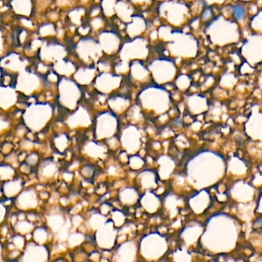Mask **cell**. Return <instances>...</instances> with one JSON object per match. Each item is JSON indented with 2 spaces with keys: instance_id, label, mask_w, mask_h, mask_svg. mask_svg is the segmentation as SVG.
<instances>
[{
  "instance_id": "7c38bea8",
  "label": "cell",
  "mask_w": 262,
  "mask_h": 262,
  "mask_svg": "<svg viewBox=\"0 0 262 262\" xmlns=\"http://www.w3.org/2000/svg\"><path fill=\"white\" fill-rule=\"evenodd\" d=\"M233 15L235 19L241 21L246 17V9L240 5L233 6Z\"/></svg>"
},
{
  "instance_id": "3957f363",
  "label": "cell",
  "mask_w": 262,
  "mask_h": 262,
  "mask_svg": "<svg viewBox=\"0 0 262 262\" xmlns=\"http://www.w3.org/2000/svg\"><path fill=\"white\" fill-rule=\"evenodd\" d=\"M75 51L79 59L86 66L95 65L104 53L98 40L91 37L81 38L77 44Z\"/></svg>"
},
{
  "instance_id": "5b68a950",
  "label": "cell",
  "mask_w": 262,
  "mask_h": 262,
  "mask_svg": "<svg viewBox=\"0 0 262 262\" xmlns=\"http://www.w3.org/2000/svg\"><path fill=\"white\" fill-rule=\"evenodd\" d=\"M149 52L147 42L143 37L130 38L121 46L120 56L122 61L130 63L133 60H142L146 58Z\"/></svg>"
},
{
  "instance_id": "6da1fadb",
  "label": "cell",
  "mask_w": 262,
  "mask_h": 262,
  "mask_svg": "<svg viewBox=\"0 0 262 262\" xmlns=\"http://www.w3.org/2000/svg\"><path fill=\"white\" fill-rule=\"evenodd\" d=\"M161 32L159 34H163L162 37H167L169 40V51L176 57H192L197 50V43L195 38L183 32H175L172 28L168 29V26H162Z\"/></svg>"
},
{
  "instance_id": "4fadbf2b",
  "label": "cell",
  "mask_w": 262,
  "mask_h": 262,
  "mask_svg": "<svg viewBox=\"0 0 262 262\" xmlns=\"http://www.w3.org/2000/svg\"><path fill=\"white\" fill-rule=\"evenodd\" d=\"M102 23V18H100V17H95V18H93V20H92V26H93V27L96 28V29H98V28H100V26H101Z\"/></svg>"
},
{
  "instance_id": "8992f818",
  "label": "cell",
  "mask_w": 262,
  "mask_h": 262,
  "mask_svg": "<svg viewBox=\"0 0 262 262\" xmlns=\"http://www.w3.org/2000/svg\"><path fill=\"white\" fill-rule=\"evenodd\" d=\"M98 43L103 52L112 55L119 52L121 48V38L114 31H102L98 35Z\"/></svg>"
},
{
  "instance_id": "9c48e42d",
  "label": "cell",
  "mask_w": 262,
  "mask_h": 262,
  "mask_svg": "<svg viewBox=\"0 0 262 262\" xmlns=\"http://www.w3.org/2000/svg\"><path fill=\"white\" fill-rule=\"evenodd\" d=\"M115 13L118 14V17L126 23H129L134 15L133 14L132 6L125 0L117 2L115 6Z\"/></svg>"
},
{
  "instance_id": "7a4b0ae2",
  "label": "cell",
  "mask_w": 262,
  "mask_h": 262,
  "mask_svg": "<svg viewBox=\"0 0 262 262\" xmlns=\"http://www.w3.org/2000/svg\"><path fill=\"white\" fill-rule=\"evenodd\" d=\"M160 16L173 26H180L187 17L188 9L186 5L175 0L162 2L160 6Z\"/></svg>"
},
{
  "instance_id": "5bb4252c",
  "label": "cell",
  "mask_w": 262,
  "mask_h": 262,
  "mask_svg": "<svg viewBox=\"0 0 262 262\" xmlns=\"http://www.w3.org/2000/svg\"><path fill=\"white\" fill-rule=\"evenodd\" d=\"M149 0H130V2L134 3H145Z\"/></svg>"
},
{
  "instance_id": "8fae6325",
  "label": "cell",
  "mask_w": 262,
  "mask_h": 262,
  "mask_svg": "<svg viewBox=\"0 0 262 262\" xmlns=\"http://www.w3.org/2000/svg\"><path fill=\"white\" fill-rule=\"evenodd\" d=\"M116 0H102L103 12L107 15H112L115 14V6L117 3Z\"/></svg>"
},
{
  "instance_id": "9a60e30c",
  "label": "cell",
  "mask_w": 262,
  "mask_h": 262,
  "mask_svg": "<svg viewBox=\"0 0 262 262\" xmlns=\"http://www.w3.org/2000/svg\"><path fill=\"white\" fill-rule=\"evenodd\" d=\"M166 1V0H161V2Z\"/></svg>"
},
{
  "instance_id": "30bf717a",
  "label": "cell",
  "mask_w": 262,
  "mask_h": 262,
  "mask_svg": "<svg viewBox=\"0 0 262 262\" xmlns=\"http://www.w3.org/2000/svg\"><path fill=\"white\" fill-rule=\"evenodd\" d=\"M95 72H96V68L95 65L92 66H84L75 71V78L79 80V82L88 83L92 82L90 80L93 79L95 77Z\"/></svg>"
},
{
  "instance_id": "ba28073f",
  "label": "cell",
  "mask_w": 262,
  "mask_h": 262,
  "mask_svg": "<svg viewBox=\"0 0 262 262\" xmlns=\"http://www.w3.org/2000/svg\"><path fill=\"white\" fill-rule=\"evenodd\" d=\"M130 76L135 79H144L147 77L151 76L148 67L143 64L142 60H133L130 62V69H129Z\"/></svg>"
},
{
  "instance_id": "277c9868",
  "label": "cell",
  "mask_w": 262,
  "mask_h": 262,
  "mask_svg": "<svg viewBox=\"0 0 262 262\" xmlns=\"http://www.w3.org/2000/svg\"><path fill=\"white\" fill-rule=\"evenodd\" d=\"M151 76L157 83H167L175 78L177 68L175 62L170 58H157L148 66Z\"/></svg>"
},
{
  "instance_id": "52a82bcc",
  "label": "cell",
  "mask_w": 262,
  "mask_h": 262,
  "mask_svg": "<svg viewBox=\"0 0 262 262\" xmlns=\"http://www.w3.org/2000/svg\"><path fill=\"white\" fill-rule=\"evenodd\" d=\"M146 23L144 18L140 15H134L129 23H127V33L130 38L140 36L146 30Z\"/></svg>"
}]
</instances>
